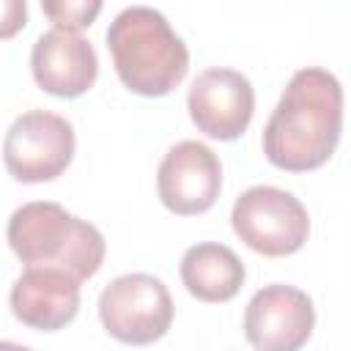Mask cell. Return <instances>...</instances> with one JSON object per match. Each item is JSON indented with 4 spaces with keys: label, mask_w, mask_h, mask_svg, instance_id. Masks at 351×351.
<instances>
[{
    "label": "cell",
    "mask_w": 351,
    "mask_h": 351,
    "mask_svg": "<svg viewBox=\"0 0 351 351\" xmlns=\"http://www.w3.org/2000/svg\"><path fill=\"white\" fill-rule=\"evenodd\" d=\"M189 118L211 140H236L252 121L255 90L250 80L233 69H206L186 96Z\"/></svg>",
    "instance_id": "cell-9"
},
{
    "label": "cell",
    "mask_w": 351,
    "mask_h": 351,
    "mask_svg": "<svg viewBox=\"0 0 351 351\" xmlns=\"http://www.w3.org/2000/svg\"><path fill=\"white\" fill-rule=\"evenodd\" d=\"M99 318L110 337L126 346H148L173 324V299L154 274H121L99 296Z\"/></svg>",
    "instance_id": "cell-5"
},
{
    "label": "cell",
    "mask_w": 351,
    "mask_h": 351,
    "mask_svg": "<svg viewBox=\"0 0 351 351\" xmlns=\"http://www.w3.org/2000/svg\"><path fill=\"white\" fill-rule=\"evenodd\" d=\"M230 225L252 252L266 258L293 255L310 236V217L299 197L266 184L250 186L236 197Z\"/></svg>",
    "instance_id": "cell-4"
},
{
    "label": "cell",
    "mask_w": 351,
    "mask_h": 351,
    "mask_svg": "<svg viewBox=\"0 0 351 351\" xmlns=\"http://www.w3.org/2000/svg\"><path fill=\"white\" fill-rule=\"evenodd\" d=\"M8 244L25 266H58L80 282L104 263V236L90 222L49 200L19 206L8 219Z\"/></svg>",
    "instance_id": "cell-3"
},
{
    "label": "cell",
    "mask_w": 351,
    "mask_h": 351,
    "mask_svg": "<svg viewBox=\"0 0 351 351\" xmlns=\"http://www.w3.org/2000/svg\"><path fill=\"white\" fill-rule=\"evenodd\" d=\"M244 263L241 258L217 241L195 244L181 258V282L197 302L219 304L233 299L244 285Z\"/></svg>",
    "instance_id": "cell-12"
},
{
    "label": "cell",
    "mask_w": 351,
    "mask_h": 351,
    "mask_svg": "<svg viewBox=\"0 0 351 351\" xmlns=\"http://www.w3.org/2000/svg\"><path fill=\"white\" fill-rule=\"evenodd\" d=\"M107 49L121 82L140 96H165L189 71L186 44L165 14L148 5L123 8L110 22Z\"/></svg>",
    "instance_id": "cell-2"
},
{
    "label": "cell",
    "mask_w": 351,
    "mask_h": 351,
    "mask_svg": "<svg viewBox=\"0 0 351 351\" xmlns=\"http://www.w3.org/2000/svg\"><path fill=\"white\" fill-rule=\"evenodd\" d=\"M11 313L36 332H58L80 310V280L58 266H27L11 285Z\"/></svg>",
    "instance_id": "cell-11"
},
{
    "label": "cell",
    "mask_w": 351,
    "mask_h": 351,
    "mask_svg": "<svg viewBox=\"0 0 351 351\" xmlns=\"http://www.w3.org/2000/svg\"><path fill=\"white\" fill-rule=\"evenodd\" d=\"M74 156L71 123L49 110L22 112L5 132L3 159L5 170L22 184H41L58 178Z\"/></svg>",
    "instance_id": "cell-6"
},
{
    "label": "cell",
    "mask_w": 351,
    "mask_h": 351,
    "mask_svg": "<svg viewBox=\"0 0 351 351\" xmlns=\"http://www.w3.org/2000/svg\"><path fill=\"white\" fill-rule=\"evenodd\" d=\"M25 0H5V25H3V38H11L22 25H25Z\"/></svg>",
    "instance_id": "cell-14"
},
{
    "label": "cell",
    "mask_w": 351,
    "mask_h": 351,
    "mask_svg": "<svg viewBox=\"0 0 351 351\" xmlns=\"http://www.w3.org/2000/svg\"><path fill=\"white\" fill-rule=\"evenodd\" d=\"M159 200L178 217H195L208 211L222 189V165L217 154L197 140H181L173 145L156 170Z\"/></svg>",
    "instance_id": "cell-8"
},
{
    "label": "cell",
    "mask_w": 351,
    "mask_h": 351,
    "mask_svg": "<svg viewBox=\"0 0 351 351\" xmlns=\"http://www.w3.org/2000/svg\"><path fill=\"white\" fill-rule=\"evenodd\" d=\"M104 0H41L44 16L63 30H85L101 14Z\"/></svg>",
    "instance_id": "cell-13"
},
{
    "label": "cell",
    "mask_w": 351,
    "mask_h": 351,
    "mask_svg": "<svg viewBox=\"0 0 351 351\" xmlns=\"http://www.w3.org/2000/svg\"><path fill=\"white\" fill-rule=\"evenodd\" d=\"M343 132V88L324 69H299L263 129L266 159L288 173L321 167Z\"/></svg>",
    "instance_id": "cell-1"
},
{
    "label": "cell",
    "mask_w": 351,
    "mask_h": 351,
    "mask_svg": "<svg viewBox=\"0 0 351 351\" xmlns=\"http://www.w3.org/2000/svg\"><path fill=\"white\" fill-rule=\"evenodd\" d=\"M30 69L41 90L60 99H77L93 88L99 74V58L93 44L77 30L55 27L36 38L30 52Z\"/></svg>",
    "instance_id": "cell-10"
},
{
    "label": "cell",
    "mask_w": 351,
    "mask_h": 351,
    "mask_svg": "<svg viewBox=\"0 0 351 351\" xmlns=\"http://www.w3.org/2000/svg\"><path fill=\"white\" fill-rule=\"evenodd\" d=\"M315 326L313 299L293 285H263L244 310V337L258 351H296Z\"/></svg>",
    "instance_id": "cell-7"
}]
</instances>
